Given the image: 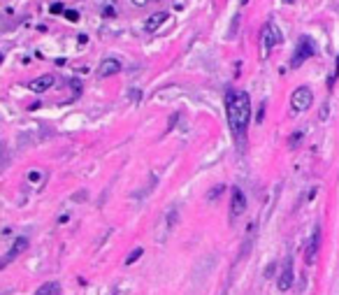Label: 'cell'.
Instances as JSON below:
<instances>
[{"label": "cell", "instance_id": "9c48e42d", "mask_svg": "<svg viewBox=\"0 0 339 295\" xmlns=\"http://www.w3.org/2000/svg\"><path fill=\"white\" fill-rule=\"evenodd\" d=\"M121 72V60L119 58H105L100 63V68H98V75L100 77H111V75H119Z\"/></svg>", "mask_w": 339, "mask_h": 295}, {"label": "cell", "instance_id": "7a4b0ae2", "mask_svg": "<svg viewBox=\"0 0 339 295\" xmlns=\"http://www.w3.org/2000/svg\"><path fill=\"white\" fill-rule=\"evenodd\" d=\"M311 102H314V93H311V89H307V86H300V89H295L293 95H290V107H293L295 114H302V112H307L309 107H311Z\"/></svg>", "mask_w": 339, "mask_h": 295}, {"label": "cell", "instance_id": "ba28073f", "mask_svg": "<svg viewBox=\"0 0 339 295\" xmlns=\"http://www.w3.org/2000/svg\"><path fill=\"white\" fill-rule=\"evenodd\" d=\"M26 249H28V240H26V237H16V240L12 242V249L5 254V260H3V265H10L12 260H14L16 256L24 254Z\"/></svg>", "mask_w": 339, "mask_h": 295}, {"label": "cell", "instance_id": "5b68a950", "mask_svg": "<svg viewBox=\"0 0 339 295\" xmlns=\"http://www.w3.org/2000/svg\"><path fill=\"white\" fill-rule=\"evenodd\" d=\"M316 54V49H314V45H311V40L309 37H302V42H300V47L295 49V56H293V68H300V65L304 63V60L309 58V56H314Z\"/></svg>", "mask_w": 339, "mask_h": 295}, {"label": "cell", "instance_id": "52a82bcc", "mask_svg": "<svg viewBox=\"0 0 339 295\" xmlns=\"http://www.w3.org/2000/svg\"><path fill=\"white\" fill-rule=\"evenodd\" d=\"M319 244H321V230H319V225H316L314 235H311V240H309V244H307V251H304V263H307V265H314V263H316Z\"/></svg>", "mask_w": 339, "mask_h": 295}, {"label": "cell", "instance_id": "8992f818", "mask_svg": "<svg viewBox=\"0 0 339 295\" xmlns=\"http://www.w3.org/2000/svg\"><path fill=\"white\" fill-rule=\"evenodd\" d=\"M246 212V195L242 193V188H233V200H230V216L239 219Z\"/></svg>", "mask_w": 339, "mask_h": 295}, {"label": "cell", "instance_id": "7c38bea8", "mask_svg": "<svg viewBox=\"0 0 339 295\" xmlns=\"http://www.w3.org/2000/svg\"><path fill=\"white\" fill-rule=\"evenodd\" d=\"M58 290H61L58 281H44L42 286H37L35 295H58Z\"/></svg>", "mask_w": 339, "mask_h": 295}, {"label": "cell", "instance_id": "8fae6325", "mask_svg": "<svg viewBox=\"0 0 339 295\" xmlns=\"http://www.w3.org/2000/svg\"><path fill=\"white\" fill-rule=\"evenodd\" d=\"M167 19H170V16H167V12H156V14L149 16V21L144 24V30H147V33H156V30L161 28V26L165 24Z\"/></svg>", "mask_w": 339, "mask_h": 295}, {"label": "cell", "instance_id": "e0dca14e", "mask_svg": "<svg viewBox=\"0 0 339 295\" xmlns=\"http://www.w3.org/2000/svg\"><path fill=\"white\" fill-rule=\"evenodd\" d=\"M65 16H67L70 21H77V19H79V14H77V12H70V10L65 12Z\"/></svg>", "mask_w": 339, "mask_h": 295}, {"label": "cell", "instance_id": "6da1fadb", "mask_svg": "<svg viewBox=\"0 0 339 295\" xmlns=\"http://www.w3.org/2000/svg\"><path fill=\"white\" fill-rule=\"evenodd\" d=\"M225 112H228V123L233 130V137L239 146L244 144L251 119V98L244 91H228L225 93Z\"/></svg>", "mask_w": 339, "mask_h": 295}, {"label": "cell", "instance_id": "ffe728a7", "mask_svg": "<svg viewBox=\"0 0 339 295\" xmlns=\"http://www.w3.org/2000/svg\"><path fill=\"white\" fill-rule=\"evenodd\" d=\"M288 3H293V0H288Z\"/></svg>", "mask_w": 339, "mask_h": 295}, {"label": "cell", "instance_id": "2e32d148", "mask_svg": "<svg viewBox=\"0 0 339 295\" xmlns=\"http://www.w3.org/2000/svg\"><path fill=\"white\" fill-rule=\"evenodd\" d=\"M302 135H304V133H295V135L290 137V146H295V144H298V142L302 140Z\"/></svg>", "mask_w": 339, "mask_h": 295}, {"label": "cell", "instance_id": "277c9868", "mask_svg": "<svg viewBox=\"0 0 339 295\" xmlns=\"http://www.w3.org/2000/svg\"><path fill=\"white\" fill-rule=\"evenodd\" d=\"M293 281H295V275H293V260H286L284 263V267H281V272H279V277H277V288L284 293V290H290V286H293Z\"/></svg>", "mask_w": 339, "mask_h": 295}, {"label": "cell", "instance_id": "4fadbf2b", "mask_svg": "<svg viewBox=\"0 0 339 295\" xmlns=\"http://www.w3.org/2000/svg\"><path fill=\"white\" fill-rule=\"evenodd\" d=\"M144 254V249L142 246H137V249H132L130 254H128V258H126V265H132V263H137V258Z\"/></svg>", "mask_w": 339, "mask_h": 295}, {"label": "cell", "instance_id": "3957f363", "mask_svg": "<svg viewBox=\"0 0 339 295\" xmlns=\"http://www.w3.org/2000/svg\"><path fill=\"white\" fill-rule=\"evenodd\" d=\"M260 40H263L265 56H267L269 51L274 49V47L281 45L284 35H281V30H279V26L274 24V21H267V24H265V28H263V33H260Z\"/></svg>", "mask_w": 339, "mask_h": 295}, {"label": "cell", "instance_id": "30bf717a", "mask_svg": "<svg viewBox=\"0 0 339 295\" xmlns=\"http://www.w3.org/2000/svg\"><path fill=\"white\" fill-rule=\"evenodd\" d=\"M54 75H42L37 77V79H33L31 84H28V89L33 91V93H44V91H49L51 86H54Z\"/></svg>", "mask_w": 339, "mask_h": 295}, {"label": "cell", "instance_id": "ac0fdd59", "mask_svg": "<svg viewBox=\"0 0 339 295\" xmlns=\"http://www.w3.org/2000/svg\"><path fill=\"white\" fill-rule=\"evenodd\" d=\"M147 3H151V0H132V5H135V7H144Z\"/></svg>", "mask_w": 339, "mask_h": 295}, {"label": "cell", "instance_id": "9a60e30c", "mask_svg": "<svg viewBox=\"0 0 339 295\" xmlns=\"http://www.w3.org/2000/svg\"><path fill=\"white\" fill-rule=\"evenodd\" d=\"M328 114H330V107L328 105H323V107H321V121H325V119H328Z\"/></svg>", "mask_w": 339, "mask_h": 295}, {"label": "cell", "instance_id": "5bb4252c", "mask_svg": "<svg viewBox=\"0 0 339 295\" xmlns=\"http://www.w3.org/2000/svg\"><path fill=\"white\" fill-rule=\"evenodd\" d=\"M223 188H225V186H221V184H218L216 188H212V191H209V193H207V200H209V202H214V200H216V198H218V195L223 193Z\"/></svg>", "mask_w": 339, "mask_h": 295}, {"label": "cell", "instance_id": "d6986e66", "mask_svg": "<svg viewBox=\"0 0 339 295\" xmlns=\"http://www.w3.org/2000/svg\"><path fill=\"white\" fill-rule=\"evenodd\" d=\"M51 12H54V14H58V12H63V7L56 3V5H51Z\"/></svg>", "mask_w": 339, "mask_h": 295}]
</instances>
